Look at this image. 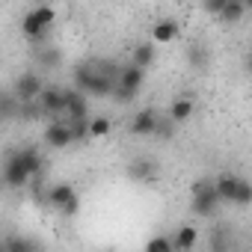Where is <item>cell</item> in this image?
<instances>
[{
	"instance_id": "11",
	"label": "cell",
	"mask_w": 252,
	"mask_h": 252,
	"mask_svg": "<svg viewBox=\"0 0 252 252\" xmlns=\"http://www.w3.org/2000/svg\"><path fill=\"white\" fill-rule=\"evenodd\" d=\"M181 36V27H178V21H172V18H158L155 24H152V42L155 45H169V42H175Z\"/></svg>"
},
{
	"instance_id": "23",
	"label": "cell",
	"mask_w": 252,
	"mask_h": 252,
	"mask_svg": "<svg viewBox=\"0 0 252 252\" xmlns=\"http://www.w3.org/2000/svg\"><path fill=\"white\" fill-rule=\"evenodd\" d=\"M175 128H178V125L166 116V113H160L158 116V125H155V134L152 137H160V140H172L175 137Z\"/></svg>"
},
{
	"instance_id": "20",
	"label": "cell",
	"mask_w": 252,
	"mask_h": 252,
	"mask_svg": "<svg viewBox=\"0 0 252 252\" xmlns=\"http://www.w3.org/2000/svg\"><path fill=\"white\" fill-rule=\"evenodd\" d=\"M18 107H21V101L15 98L12 89H0V122L18 119Z\"/></svg>"
},
{
	"instance_id": "27",
	"label": "cell",
	"mask_w": 252,
	"mask_h": 252,
	"mask_svg": "<svg viewBox=\"0 0 252 252\" xmlns=\"http://www.w3.org/2000/svg\"><path fill=\"white\" fill-rule=\"evenodd\" d=\"M222 3L225 0H202V9H205V15H220V9H222Z\"/></svg>"
},
{
	"instance_id": "26",
	"label": "cell",
	"mask_w": 252,
	"mask_h": 252,
	"mask_svg": "<svg viewBox=\"0 0 252 252\" xmlns=\"http://www.w3.org/2000/svg\"><path fill=\"white\" fill-rule=\"evenodd\" d=\"M3 246H6V249H12V252H27V249H36V243H33V240H24V237H9Z\"/></svg>"
},
{
	"instance_id": "15",
	"label": "cell",
	"mask_w": 252,
	"mask_h": 252,
	"mask_svg": "<svg viewBox=\"0 0 252 252\" xmlns=\"http://www.w3.org/2000/svg\"><path fill=\"white\" fill-rule=\"evenodd\" d=\"M77 193H74V187L68 184V181H60V184H51L48 187V208H54V211H63L71 199H74Z\"/></svg>"
},
{
	"instance_id": "17",
	"label": "cell",
	"mask_w": 252,
	"mask_h": 252,
	"mask_svg": "<svg viewBox=\"0 0 252 252\" xmlns=\"http://www.w3.org/2000/svg\"><path fill=\"white\" fill-rule=\"evenodd\" d=\"M131 63L140 65V68H152V65L158 63V45H155V42H140V45H134Z\"/></svg>"
},
{
	"instance_id": "24",
	"label": "cell",
	"mask_w": 252,
	"mask_h": 252,
	"mask_svg": "<svg viewBox=\"0 0 252 252\" xmlns=\"http://www.w3.org/2000/svg\"><path fill=\"white\" fill-rule=\"evenodd\" d=\"M252 202V184L240 175V181H237V190H234V202L231 205H237V208H246Z\"/></svg>"
},
{
	"instance_id": "9",
	"label": "cell",
	"mask_w": 252,
	"mask_h": 252,
	"mask_svg": "<svg viewBox=\"0 0 252 252\" xmlns=\"http://www.w3.org/2000/svg\"><path fill=\"white\" fill-rule=\"evenodd\" d=\"M158 110L155 107H146V110H137L134 113V119H131V125H128V131L134 134V137H152L155 134V125H158Z\"/></svg>"
},
{
	"instance_id": "25",
	"label": "cell",
	"mask_w": 252,
	"mask_h": 252,
	"mask_svg": "<svg viewBox=\"0 0 252 252\" xmlns=\"http://www.w3.org/2000/svg\"><path fill=\"white\" fill-rule=\"evenodd\" d=\"M146 252H172V237H163V234L152 237L146 243Z\"/></svg>"
},
{
	"instance_id": "18",
	"label": "cell",
	"mask_w": 252,
	"mask_h": 252,
	"mask_svg": "<svg viewBox=\"0 0 252 252\" xmlns=\"http://www.w3.org/2000/svg\"><path fill=\"white\" fill-rule=\"evenodd\" d=\"M196 243H199V231L193 225L175 228V234H172V252H190Z\"/></svg>"
},
{
	"instance_id": "6",
	"label": "cell",
	"mask_w": 252,
	"mask_h": 252,
	"mask_svg": "<svg viewBox=\"0 0 252 252\" xmlns=\"http://www.w3.org/2000/svg\"><path fill=\"white\" fill-rule=\"evenodd\" d=\"M42 86H45V80H42L39 71H24L21 77H15L12 92H15L18 101H36V95L42 92Z\"/></svg>"
},
{
	"instance_id": "21",
	"label": "cell",
	"mask_w": 252,
	"mask_h": 252,
	"mask_svg": "<svg viewBox=\"0 0 252 252\" xmlns=\"http://www.w3.org/2000/svg\"><path fill=\"white\" fill-rule=\"evenodd\" d=\"M36 63H39V68H57V65L63 63V51H60V48H48L45 42H39Z\"/></svg>"
},
{
	"instance_id": "12",
	"label": "cell",
	"mask_w": 252,
	"mask_h": 252,
	"mask_svg": "<svg viewBox=\"0 0 252 252\" xmlns=\"http://www.w3.org/2000/svg\"><path fill=\"white\" fill-rule=\"evenodd\" d=\"M249 9H252V0H225L217 18H220L222 24H240Z\"/></svg>"
},
{
	"instance_id": "1",
	"label": "cell",
	"mask_w": 252,
	"mask_h": 252,
	"mask_svg": "<svg viewBox=\"0 0 252 252\" xmlns=\"http://www.w3.org/2000/svg\"><path fill=\"white\" fill-rule=\"evenodd\" d=\"M116 63L107 60H89L74 68V89H80L86 98H107L116 83Z\"/></svg>"
},
{
	"instance_id": "2",
	"label": "cell",
	"mask_w": 252,
	"mask_h": 252,
	"mask_svg": "<svg viewBox=\"0 0 252 252\" xmlns=\"http://www.w3.org/2000/svg\"><path fill=\"white\" fill-rule=\"evenodd\" d=\"M143 80H146V68H140V65H134V63L119 65V71H116V83H113L110 98H116V101H122V104H131V101L140 95Z\"/></svg>"
},
{
	"instance_id": "16",
	"label": "cell",
	"mask_w": 252,
	"mask_h": 252,
	"mask_svg": "<svg viewBox=\"0 0 252 252\" xmlns=\"http://www.w3.org/2000/svg\"><path fill=\"white\" fill-rule=\"evenodd\" d=\"M128 175H131L134 181H140V184H152L155 175H158V163L149 160V158H137V160L128 166Z\"/></svg>"
},
{
	"instance_id": "13",
	"label": "cell",
	"mask_w": 252,
	"mask_h": 252,
	"mask_svg": "<svg viewBox=\"0 0 252 252\" xmlns=\"http://www.w3.org/2000/svg\"><path fill=\"white\" fill-rule=\"evenodd\" d=\"M237 181H240V175H237V172H220V175L214 178V190H217V196H220V202H222V205H231V202H234Z\"/></svg>"
},
{
	"instance_id": "4",
	"label": "cell",
	"mask_w": 252,
	"mask_h": 252,
	"mask_svg": "<svg viewBox=\"0 0 252 252\" xmlns=\"http://www.w3.org/2000/svg\"><path fill=\"white\" fill-rule=\"evenodd\" d=\"M222 208V202H220V196H217V190H214V181H196L193 184V199H190V211L196 214V217H202V220H211L217 211Z\"/></svg>"
},
{
	"instance_id": "5",
	"label": "cell",
	"mask_w": 252,
	"mask_h": 252,
	"mask_svg": "<svg viewBox=\"0 0 252 252\" xmlns=\"http://www.w3.org/2000/svg\"><path fill=\"white\" fill-rule=\"evenodd\" d=\"M30 172H27V166L21 163V158H18V149L15 152H9L6 155V160H3V184L9 187V190H21V187H27L30 184Z\"/></svg>"
},
{
	"instance_id": "7",
	"label": "cell",
	"mask_w": 252,
	"mask_h": 252,
	"mask_svg": "<svg viewBox=\"0 0 252 252\" xmlns=\"http://www.w3.org/2000/svg\"><path fill=\"white\" fill-rule=\"evenodd\" d=\"M36 104H39L42 116L63 119V89L60 86H42V92L36 95Z\"/></svg>"
},
{
	"instance_id": "19",
	"label": "cell",
	"mask_w": 252,
	"mask_h": 252,
	"mask_svg": "<svg viewBox=\"0 0 252 252\" xmlns=\"http://www.w3.org/2000/svg\"><path fill=\"white\" fill-rule=\"evenodd\" d=\"M18 158H21V163L27 166L30 175H39V172L45 169V158H42V152H39L36 146H24V149H18Z\"/></svg>"
},
{
	"instance_id": "10",
	"label": "cell",
	"mask_w": 252,
	"mask_h": 252,
	"mask_svg": "<svg viewBox=\"0 0 252 252\" xmlns=\"http://www.w3.org/2000/svg\"><path fill=\"white\" fill-rule=\"evenodd\" d=\"M45 143H48L51 149H68V146L74 143L65 119H54V122L48 125V128H45Z\"/></svg>"
},
{
	"instance_id": "3",
	"label": "cell",
	"mask_w": 252,
	"mask_h": 252,
	"mask_svg": "<svg viewBox=\"0 0 252 252\" xmlns=\"http://www.w3.org/2000/svg\"><path fill=\"white\" fill-rule=\"evenodd\" d=\"M54 18H57L54 6H33V9L21 18V33H24L33 45H39V42H45V36H48Z\"/></svg>"
},
{
	"instance_id": "22",
	"label": "cell",
	"mask_w": 252,
	"mask_h": 252,
	"mask_svg": "<svg viewBox=\"0 0 252 252\" xmlns=\"http://www.w3.org/2000/svg\"><path fill=\"white\" fill-rule=\"evenodd\" d=\"M86 131H89V140H104V137H110V131H113V122H110L107 116H89Z\"/></svg>"
},
{
	"instance_id": "8",
	"label": "cell",
	"mask_w": 252,
	"mask_h": 252,
	"mask_svg": "<svg viewBox=\"0 0 252 252\" xmlns=\"http://www.w3.org/2000/svg\"><path fill=\"white\" fill-rule=\"evenodd\" d=\"M63 116L65 119H86L89 116V104H86V95L74 86L63 89Z\"/></svg>"
},
{
	"instance_id": "14",
	"label": "cell",
	"mask_w": 252,
	"mask_h": 252,
	"mask_svg": "<svg viewBox=\"0 0 252 252\" xmlns=\"http://www.w3.org/2000/svg\"><path fill=\"white\" fill-rule=\"evenodd\" d=\"M193 113H196V101H193V98H187V95H178V98H172V101H169V107H166V116H169L175 125L187 122Z\"/></svg>"
}]
</instances>
